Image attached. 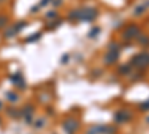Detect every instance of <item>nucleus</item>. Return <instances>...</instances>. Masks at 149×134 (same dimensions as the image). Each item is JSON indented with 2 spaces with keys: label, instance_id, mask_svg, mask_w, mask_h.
Instances as JSON below:
<instances>
[{
  "label": "nucleus",
  "instance_id": "obj_1",
  "mask_svg": "<svg viewBox=\"0 0 149 134\" xmlns=\"http://www.w3.org/2000/svg\"><path fill=\"white\" fill-rule=\"evenodd\" d=\"M131 64L136 66L137 69H145L149 66V54L148 52H142L139 55H136L133 60H131Z\"/></svg>",
  "mask_w": 149,
  "mask_h": 134
},
{
  "label": "nucleus",
  "instance_id": "obj_2",
  "mask_svg": "<svg viewBox=\"0 0 149 134\" xmlns=\"http://www.w3.org/2000/svg\"><path fill=\"white\" fill-rule=\"evenodd\" d=\"M116 130L113 127H106V125H94L86 131V134H115Z\"/></svg>",
  "mask_w": 149,
  "mask_h": 134
},
{
  "label": "nucleus",
  "instance_id": "obj_3",
  "mask_svg": "<svg viewBox=\"0 0 149 134\" xmlns=\"http://www.w3.org/2000/svg\"><path fill=\"white\" fill-rule=\"evenodd\" d=\"M78 127H79V122L76 119H67V121L63 122V128L67 134H74V131L78 130Z\"/></svg>",
  "mask_w": 149,
  "mask_h": 134
},
{
  "label": "nucleus",
  "instance_id": "obj_4",
  "mask_svg": "<svg viewBox=\"0 0 149 134\" xmlns=\"http://www.w3.org/2000/svg\"><path fill=\"white\" fill-rule=\"evenodd\" d=\"M131 119V113L128 110H118L115 113V121L118 124H124V122H128Z\"/></svg>",
  "mask_w": 149,
  "mask_h": 134
},
{
  "label": "nucleus",
  "instance_id": "obj_5",
  "mask_svg": "<svg viewBox=\"0 0 149 134\" xmlns=\"http://www.w3.org/2000/svg\"><path fill=\"white\" fill-rule=\"evenodd\" d=\"M118 57H119V52L118 51H110V52H107L104 61H106V64H113L116 60H118Z\"/></svg>",
  "mask_w": 149,
  "mask_h": 134
},
{
  "label": "nucleus",
  "instance_id": "obj_6",
  "mask_svg": "<svg viewBox=\"0 0 149 134\" xmlns=\"http://www.w3.org/2000/svg\"><path fill=\"white\" fill-rule=\"evenodd\" d=\"M137 34H139V27L133 26V27H130V28H128V31L125 33V37H136Z\"/></svg>",
  "mask_w": 149,
  "mask_h": 134
},
{
  "label": "nucleus",
  "instance_id": "obj_7",
  "mask_svg": "<svg viewBox=\"0 0 149 134\" xmlns=\"http://www.w3.org/2000/svg\"><path fill=\"white\" fill-rule=\"evenodd\" d=\"M140 109H142V110H149V100L145 101V103H142L140 104Z\"/></svg>",
  "mask_w": 149,
  "mask_h": 134
},
{
  "label": "nucleus",
  "instance_id": "obj_8",
  "mask_svg": "<svg viewBox=\"0 0 149 134\" xmlns=\"http://www.w3.org/2000/svg\"><path fill=\"white\" fill-rule=\"evenodd\" d=\"M130 70V66H125V67H121V73H128Z\"/></svg>",
  "mask_w": 149,
  "mask_h": 134
},
{
  "label": "nucleus",
  "instance_id": "obj_9",
  "mask_svg": "<svg viewBox=\"0 0 149 134\" xmlns=\"http://www.w3.org/2000/svg\"><path fill=\"white\" fill-rule=\"evenodd\" d=\"M140 43H142V45H148V43H149V39H148V37H143Z\"/></svg>",
  "mask_w": 149,
  "mask_h": 134
},
{
  "label": "nucleus",
  "instance_id": "obj_10",
  "mask_svg": "<svg viewBox=\"0 0 149 134\" xmlns=\"http://www.w3.org/2000/svg\"><path fill=\"white\" fill-rule=\"evenodd\" d=\"M37 128H40V127H43V121H37V125H36Z\"/></svg>",
  "mask_w": 149,
  "mask_h": 134
}]
</instances>
